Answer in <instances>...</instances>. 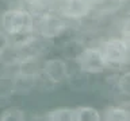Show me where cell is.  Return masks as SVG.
Returning a JSON list of instances; mask_svg holds the SVG:
<instances>
[{"mask_svg":"<svg viewBox=\"0 0 130 121\" xmlns=\"http://www.w3.org/2000/svg\"><path fill=\"white\" fill-rule=\"evenodd\" d=\"M2 28L8 35H26L34 28V18L24 8H10L2 15Z\"/></svg>","mask_w":130,"mask_h":121,"instance_id":"cell-1","label":"cell"},{"mask_svg":"<svg viewBox=\"0 0 130 121\" xmlns=\"http://www.w3.org/2000/svg\"><path fill=\"white\" fill-rule=\"evenodd\" d=\"M99 48L108 66H122L130 60V51L123 38H112L104 40Z\"/></svg>","mask_w":130,"mask_h":121,"instance_id":"cell-2","label":"cell"},{"mask_svg":"<svg viewBox=\"0 0 130 121\" xmlns=\"http://www.w3.org/2000/svg\"><path fill=\"white\" fill-rule=\"evenodd\" d=\"M76 63L81 71L88 74L103 73L108 66L99 47H85L76 58Z\"/></svg>","mask_w":130,"mask_h":121,"instance_id":"cell-3","label":"cell"},{"mask_svg":"<svg viewBox=\"0 0 130 121\" xmlns=\"http://www.w3.org/2000/svg\"><path fill=\"white\" fill-rule=\"evenodd\" d=\"M67 30V23L62 16L46 12L38 20V31L45 39H53L60 36Z\"/></svg>","mask_w":130,"mask_h":121,"instance_id":"cell-4","label":"cell"},{"mask_svg":"<svg viewBox=\"0 0 130 121\" xmlns=\"http://www.w3.org/2000/svg\"><path fill=\"white\" fill-rule=\"evenodd\" d=\"M58 11L65 19H83L92 11V4L89 0H60Z\"/></svg>","mask_w":130,"mask_h":121,"instance_id":"cell-5","label":"cell"},{"mask_svg":"<svg viewBox=\"0 0 130 121\" xmlns=\"http://www.w3.org/2000/svg\"><path fill=\"white\" fill-rule=\"evenodd\" d=\"M42 73L53 83H60L68 77V63L64 59L52 58L42 63Z\"/></svg>","mask_w":130,"mask_h":121,"instance_id":"cell-6","label":"cell"},{"mask_svg":"<svg viewBox=\"0 0 130 121\" xmlns=\"http://www.w3.org/2000/svg\"><path fill=\"white\" fill-rule=\"evenodd\" d=\"M45 121H76V109L73 108H57L47 112Z\"/></svg>","mask_w":130,"mask_h":121,"instance_id":"cell-7","label":"cell"},{"mask_svg":"<svg viewBox=\"0 0 130 121\" xmlns=\"http://www.w3.org/2000/svg\"><path fill=\"white\" fill-rule=\"evenodd\" d=\"M103 121H130V109L125 106H110L102 116Z\"/></svg>","mask_w":130,"mask_h":121,"instance_id":"cell-8","label":"cell"},{"mask_svg":"<svg viewBox=\"0 0 130 121\" xmlns=\"http://www.w3.org/2000/svg\"><path fill=\"white\" fill-rule=\"evenodd\" d=\"M76 121H103L98 109L92 106H80L76 109Z\"/></svg>","mask_w":130,"mask_h":121,"instance_id":"cell-9","label":"cell"},{"mask_svg":"<svg viewBox=\"0 0 130 121\" xmlns=\"http://www.w3.org/2000/svg\"><path fill=\"white\" fill-rule=\"evenodd\" d=\"M0 121H24V112L18 108H8L2 112Z\"/></svg>","mask_w":130,"mask_h":121,"instance_id":"cell-10","label":"cell"},{"mask_svg":"<svg viewBox=\"0 0 130 121\" xmlns=\"http://www.w3.org/2000/svg\"><path fill=\"white\" fill-rule=\"evenodd\" d=\"M117 87L122 94L130 96V71L122 74L119 78L117 79Z\"/></svg>","mask_w":130,"mask_h":121,"instance_id":"cell-11","label":"cell"},{"mask_svg":"<svg viewBox=\"0 0 130 121\" xmlns=\"http://www.w3.org/2000/svg\"><path fill=\"white\" fill-rule=\"evenodd\" d=\"M11 44V40H10V35L7 34L6 31L0 30V56H2L4 52L8 50Z\"/></svg>","mask_w":130,"mask_h":121,"instance_id":"cell-12","label":"cell"},{"mask_svg":"<svg viewBox=\"0 0 130 121\" xmlns=\"http://www.w3.org/2000/svg\"><path fill=\"white\" fill-rule=\"evenodd\" d=\"M122 35L123 38H130V18H127L122 24Z\"/></svg>","mask_w":130,"mask_h":121,"instance_id":"cell-13","label":"cell"},{"mask_svg":"<svg viewBox=\"0 0 130 121\" xmlns=\"http://www.w3.org/2000/svg\"><path fill=\"white\" fill-rule=\"evenodd\" d=\"M123 39H125V38H123ZM125 42H126V44H127L129 51H130V38H126V39H125Z\"/></svg>","mask_w":130,"mask_h":121,"instance_id":"cell-14","label":"cell"}]
</instances>
